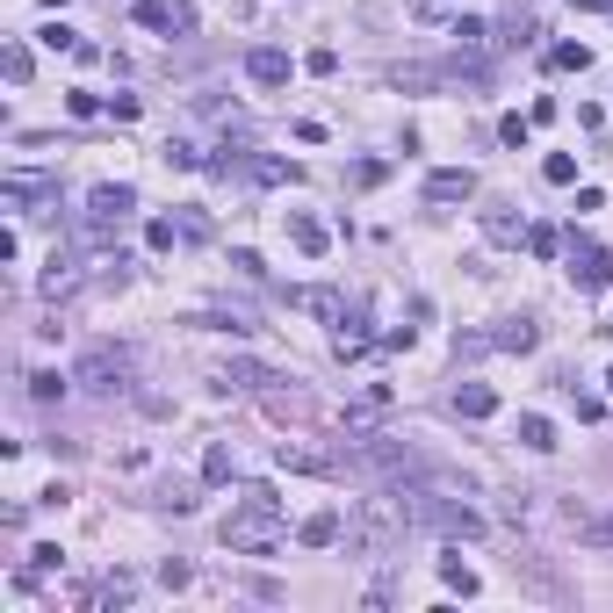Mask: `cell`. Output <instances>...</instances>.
<instances>
[{
	"mask_svg": "<svg viewBox=\"0 0 613 613\" xmlns=\"http://www.w3.org/2000/svg\"><path fill=\"white\" fill-rule=\"evenodd\" d=\"M563 527H570L585 548H613V512L607 506H563Z\"/></svg>",
	"mask_w": 613,
	"mask_h": 613,
	"instance_id": "52a82bcc",
	"label": "cell"
},
{
	"mask_svg": "<svg viewBox=\"0 0 613 613\" xmlns=\"http://www.w3.org/2000/svg\"><path fill=\"white\" fill-rule=\"evenodd\" d=\"M527 253H534V260H556V231L534 224V231H527Z\"/></svg>",
	"mask_w": 613,
	"mask_h": 613,
	"instance_id": "484cf974",
	"label": "cell"
},
{
	"mask_svg": "<svg viewBox=\"0 0 613 613\" xmlns=\"http://www.w3.org/2000/svg\"><path fill=\"white\" fill-rule=\"evenodd\" d=\"M246 80L253 87H289V51H275V44L246 51Z\"/></svg>",
	"mask_w": 613,
	"mask_h": 613,
	"instance_id": "9c48e42d",
	"label": "cell"
},
{
	"mask_svg": "<svg viewBox=\"0 0 613 613\" xmlns=\"http://www.w3.org/2000/svg\"><path fill=\"white\" fill-rule=\"evenodd\" d=\"M541 181H548V188H570V181H578V159H570V152H548V159H541Z\"/></svg>",
	"mask_w": 613,
	"mask_h": 613,
	"instance_id": "d6986e66",
	"label": "cell"
},
{
	"mask_svg": "<svg viewBox=\"0 0 613 613\" xmlns=\"http://www.w3.org/2000/svg\"><path fill=\"white\" fill-rule=\"evenodd\" d=\"M455 411H462V418H491V411H498V390H491V383H455Z\"/></svg>",
	"mask_w": 613,
	"mask_h": 613,
	"instance_id": "5bb4252c",
	"label": "cell"
},
{
	"mask_svg": "<svg viewBox=\"0 0 613 613\" xmlns=\"http://www.w3.org/2000/svg\"><path fill=\"white\" fill-rule=\"evenodd\" d=\"M246 174H253V181H296L289 159H246Z\"/></svg>",
	"mask_w": 613,
	"mask_h": 613,
	"instance_id": "cb8c5ba5",
	"label": "cell"
},
{
	"mask_svg": "<svg viewBox=\"0 0 613 613\" xmlns=\"http://www.w3.org/2000/svg\"><path fill=\"white\" fill-rule=\"evenodd\" d=\"M477 196V174L469 166H440V174H426V203H469Z\"/></svg>",
	"mask_w": 613,
	"mask_h": 613,
	"instance_id": "30bf717a",
	"label": "cell"
},
{
	"mask_svg": "<svg viewBox=\"0 0 613 613\" xmlns=\"http://www.w3.org/2000/svg\"><path fill=\"white\" fill-rule=\"evenodd\" d=\"M65 289H73V260L51 253V260H44V296H65Z\"/></svg>",
	"mask_w": 613,
	"mask_h": 613,
	"instance_id": "7402d4cb",
	"label": "cell"
},
{
	"mask_svg": "<svg viewBox=\"0 0 613 613\" xmlns=\"http://www.w3.org/2000/svg\"><path fill=\"white\" fill-rule=\"evenodd\" d=\"M411 7H418V15H440V7H455V0H411Z\"/></svg>",
	"mask_w": 613,
	"mask_h": 613,
	"instance_id": "d6a6232c",
	"label": "cell"
},
{
	"mask_svg": "<svg viewBox=\"0 0 613 613\" xmlns=\"http://www.w3.org/2000/svg\"><path fill=\"white\" fill-rule=\"evenodd\" d=\"M570 282H578V289H613V253L570 231Z\"/></svg>",
	"mask_w": 613,
	"mask_h": 613,
	"instance_id": "5b68a950",
	"label": "cell"
},
{
	"mask_svg": "<svg viewBox=\"0 0 613 613\" xmlns=\"http://www.w3.org/2000/svg\"><path fill=\"white\" fill-rule=\"evenodd\" d=\"M130 209H137V188H130V181H102V188L87 196V224H80V231H87V246H95V238H108V231H116Z\"/></svg>",
	"mask_w": 613,
	"mask_h": 613,
	"instance_id": "3957f363",
	"label": "cell"
},
{
	"mask_svg": "<svg viewBox=\"0 0 613 613\" xmlns=\"http://www.w3.org/2000/svg\"><path fill=\"white\" fill-rule=\"evenodd\" d=\"M231 469H238V462H231V447H224V440H209V455H203V477H209V484H224Z\"/></svg>",
	"mask_w": 613,
	"mask_h": 613,
	"instance_id": "603a6c76",
	"label": "cell"
},
{
	"mask_svg": "<svg viewBox=\"0 0 613 613\" xmlns=\"http://www.w3.org/2000/svg\"><path fill=\"white\" fill-rule=\"evenodd\" d=\"M440 578H447V592H462V599H477V570H469V563H455V556H440Z\"/></svg>",
	"mask_w": 613,
	"mask_h": 613,
	"instance_id": "ffe728a7",
	"label": "cell"
},
{
	"mask_svg": "<svg viewBox=\"0 0 613 613\" xmlns=\"http://www.w3.org/2000/svg\"><path fill=\"white\" fill-rule=\"evenodd\" d=\"M73 383H87V390H102V397L130 390V354H123V347H87L80 368H73Z\"/></svg>",
	"mask_w": 613,
	"mask_h": 613,
	"instance_id": "277c9868",
	"label": "cell"
},
{
	"mask_svg": "<svg viewBox=\"0 0 613 613\" xmlns=\"http://www.w3.org/2000/svg\"><path fill=\"white\" fill-rule=\"evenodd\" d=\"M498 137H506L512 152H519V145H527V116H506V123H498Z\"/></svg>",
	"mask_w": 613,
	"mask_h": 613,
	"instance_id": "4dcf8cb0",
	"label": "cell"
},
{
	"mask_svg": "<svg viewBox=\"0 0 613 613\" xmlns=\"http://www.w3.org/2000/svg\"><path fill=\"white\" fill-rule=\"evenodd\" d=\"M0 65H7V80H15V87L29 80V51H22V44H7V58H0Z\"/></svg>",
	"mask_w": 613,
	"mask_h": 613,
	"instance_id": "4316f807",
	"label": "cell"
},
{
	"mask_svg": "<svg viewBox=\"0 0 613 613\" xmlns=\"http://www.w3.org/2000/svg\"><path fill=\"white\" fill-rule=\"evenodd\" d=\"M166 166H181V174H188V166H203V152H196V145H166Z\"/></svg>",
	"mask_w": 613,
	"mask_h": 613,
	"instance_id": "f1b7e54d",
	"label": "cell"
},
{
	"mask_svg": "<svg viewBox=\"0 0 613 613\" xmlns=\"http://www.w3.org/2000/svg\"><path fill=\"white\" fill-rule=\"evenodd\" d=\"M383 411H390V390H383V383H376V390H361V397L347 405V433H368Z\"/></svg>",
	"mask_w": 613,
	"mask_h": 613,
	"instance_id": "4fadbf2b",
	"label": "cell"
},
{
	"mask_svg": "<svg viewBox=\"0 0 613 613\" xmlns=\"http://www.w3.org/2000/svg\"><path fill=\"white\" fill-rule=\"evenodd\" d=\"M607 390H613V368H607Z\"/></svg>",
	"mask_w": 613,
	"mask_h": 613,
	"instance_id": "e575fe53",
	"label": "cell"
},
{
	"mask_svg": "<svg viewBox=\"0 0 613 613\" xmlns=\"http://www.w3.org/2000/svg\"><path fill=\"white\" fill-rule=\"evenodd\" d=\"M282 506H275V491L267 484H246L238 491V512L224 519V548L231 556H267V548H282Z\"/></svg>",
	"mask_w": 613,
	"mask_h": 613,
	"instance_id": "6da1fadb",
	"label": "cell"
},
{
	"mask_svg": "<svg viewBox=\"0 0 613 613\" xmlns=\"http://www.w3.org/2000/svg\"><path fill=\"white\" fill-rule=\"evenodd\" d=\"M289 304L310 310V317H332V325H347V296H339V289H289Z\"/></svg>",
	"mask_w": 613,
	"mask_h": 613,
	"instance_id": "8fae6325",
	"label": "cell"
},
{
	"mask_svg": "<svg viewBox=\"0 0 613 613\" xmlns=\"http://www.w3.org/2000/svg\"><path fill=\"white\" fill-rule=\"evenodd\" d=\"M339 534H347V519H339L332 506H325V512H310L304 527H296V541H304V548H332Z\"/></svg>",
	"mask_w": 613,
	"mask_h": 613,
	"instance_id": "7c38bea8",
	"label": "cell"
},
{
	"mask_svg": "<svg viewBox=\"0 0 613 613\" xmlns=\"http://www.w3.org/2000/svg\"><path fill=\"white\" fill-rule=\"evenodd\" d=\"M130 599H137V585H130V578H108L102 592H95V607H130Z\"/></svg>",
	"mask_w": 613,
	"mask_h": 613,
	"instance_id": "d4e9b609",
	"label": "cell"
},
{
	"mask_svg": "<svg viewBox=\"0 0 613 613\" xmlns=\"http://www.w3.org/2000/svg\"><path fill=\"white\" fill-rule=\"evenodd\" d=\"M491 339V354H534L541 347V325L534 317H498V332H484Z\"/></svg>",
	"mask_w": 613,
	"mask_h": 613,
	"instance_id": "ba28073f",
	"label": "cell"
},
{
	"mask_svg": "<svg viewBox=\"0 0 613 613\" xmlns=\"http://www.w3.org/2000/svg\"><path fill=\"white\" fill-rule=\"evenodd\" d=\"M411 512L397 491H376V498H361L354 506V519H347V548H361V556H390L397 541H405Z\"/></svg>",
	"mask_w": 613,
	"mask_h": 613,
	"instance_id": "7a4b0ae2",
	"label": "cell"
},
{
	"mask_svg": "<svg viewBox=\"0 0 613 613\" xmlns=\"http://www.w3.org/2000/svg\"><path fill=\"white\" fill-rule=\"evenodd\" d=\"M447 36H455V51H484V44H491V22H477V15H455V29H447Z\"/></svg>",
	"mask_w": 613,
	"mask_h": 613,
	"instance_id": "ac0fdd59",
	"label": "cell"
},
{
	"mask_svg": "<svg viewBox=\"0 0 613 613\" xmlns=\"http://www.w3.org/2000/svg\"><path fill=\"white\" fill-rule=\"evenodd\" d=\"M519 447H534V455H548V447H556V426H548L541 411H519Z\"/></svg>",
	"mask_w": 613,
	"mask_h": 613,
	"instance_id": "2e32d148",
	"label": "cell"
},
{
	"mask_svg": "<svg viewBox=\"0 0 613 613\" xmlns=\"http://www.w3.org/2000/svg\"><path fill=\"white\" fill-rule=\"evenodd\" d=\"M519 231H527V224H519L512 209H484V238H491V246H519Z\"/></svg>",
	"mask_w": 613,
	"mask_h": 613,
	"instance_id": "e0dca14e",
	"label": "cell"
},
{
	"mask_svg": "<svg viewBox=\"0 0 613 613\" xmlns=\"http://www.w3.org/2000/svg\"><path fill=\"white\" fill-rule=\"evenodd\" d=\"M44 44H51V51H80V36H73L65 22H51V29H44Z\"/></svg>",
	"mask_w": 613,
	"mask_h": 613,
	"instance_id": "83f0119b",
	"label": "cell"
},
{
	"mask_svg": "<svg viewBox=\"0 0 613 613\" xmlns=\"http://www.w3.org/2000/svg\"><path fill=\"white\" fill-rule=\"evenodd\" d=\"M289 238H296V253H310V260L332 246V238H325V224H317V216H304V209H289Z\"/></svg>",
	"mask_w": 613,
	"mask_h": 613,
	"instance_id": "9a60e30c",
	"label": "cell"
},
{
	"mask_svg": "<svg viewBox=\"0 0 613 613\" xmlns=\"http://www.w3.org/2000/svg\"><path fill=\"white\" fill-rule=\"evenodd\" d=\"M44 7H65V0H44Z\"/></svg>",
	"mask_w": 613,
	"mask_h": 613,
	"instance_id": "836d02e7",
	"label": "cell"
},
{
	"mask_svg": "<svg viewBox=\"0 0 613 613\" xmlns=\"http://www.w3.org/2000/svg\"><path fill=\"white\" fill-rule=\"evenodd\" d=\"M570 7H585V15H613V0H570Z\"/></svg>",
	"mask_w": 613,
	"mask_h": 613,
	"instance_id": "1f68e13d",
	"label": "cell"
},
{
	"mask_svg": "<svg viewBox=\"0 0 613 613\" xmlns=\"http://www.w3.org/2000/svg\"><path fill=\"white\" fill-rule=\"evenodd\" d=\"M548 65H556V73H585V65H592V51H585V44H556V51H548Z\"/></svg>",
	"mask_w": 613,
	"mask_h": 613,
	"instance_id": "44dd1931",
	"label": "cell"
},
{
	"mask_svg": "<svg viewBox=\"0 0 613 613\" xmlns=\"http://www.w3.org/2000/svg\"><path fill=\"white\" fill-rule=\"evenodd\" d=\"M304 65H310V73H317V80H332V73H339V51H310Z\"/></svg>",
	"mask_w": 613,
	"mask_h": 613,
	"instance_id": "f546056e",
	"label": "cell"
},
{
	"mask_svg": "<svg viewBox=\"0 0 613 613\" xmlns=\"http://www.w3.org/2000/svg\"><path fill=\"white\" fill-rule=\"evenodd\" d=\"M137 29L188 36V29H196V7H188V0H137Z\"/></svg>",
	"mask_w": 613,
	"mask_h": 613,
	"instance_id": "8992f818",
	"label": "cell"
}]
</instances>
